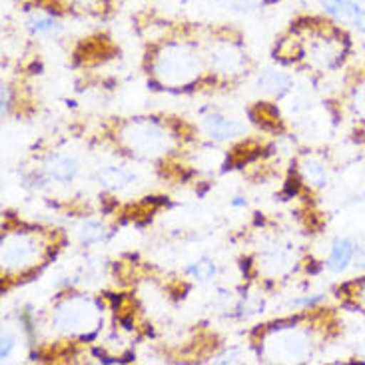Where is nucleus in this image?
Returning <instances> with one entry per match:
<instances>
[{
	"instance_id": "obj_1",
	"label": "nucleus",
	"mask_w": 365,
	"mask_h": 365,
	"mask_svg": "<svg viewBox=\"0 0 365 365\" xmlns=\"http://www.w3.org/2000/svg\"><path fill=\"white\" fill-rule=\"evenodd\" d=\"M44 244L40 236L34 234H9L2 240V267L4 276L9 274H24L26 269L34 267L44 254Z\"/></svg>"
},
{
	"instance_id": "obj_2",
	"label": "nucleus",
	"mask_w": 365,
	"mask_h": 365,
	"mask_svg": "<svg viewBox=\"0 0 365 365\" xmlns=\"http://www.w3.org/2000/svg\"><path fill=\"white\" fill-rule=\"evenodd\" d=\"M156 74L164 84H176V74H180V70L186 74V78L192 82L196 78V72H200L196 62V54L190 52L186 46L180 44H170L160 50V54L156 56Z\"/></svg>"
},
{
	"instance_id": "obj_3",
	"label": "nucleus",
	"mask_w": 365,
	"mask_h": 365,
	"mask_svg": "<svg viewBox=\"0 0 365 365\" xmlns=\"http://www.w3.org/2000/svg\"><path fill=\"white\" fill-rule=\"evenodd\" d=\"M128 148L140 156H158L168 148V134L154 124H130L124 132Z\"/></svg>"
},
{
	"instance_id": "obj_4",
	"label": "nucleus",
	"mask_w": 365,
	"mask_h": 365,
	"mask_svg": "<svg viewBox=\"0 0 365 365\" xmlns=\"http://www.w3.org/2000/svg\"><path fill=\"white\" fill-rule=\"evenodd\" d=\"M56 322H58L60 327L76 334V331L88 329V327L94 329L98 319H96V312L92 309L88 302H84V299H66L58 307Z\"/></svg>"
},
{
	"instance_id": "obj_5",
	"label": "nucleus",
	"mask_w": 365,
	"mask_h": 365,
	"mask_svg": "<svg viewBox=\"0 0 365 365\" xmlns=\"http://www.w3.org/2000/svg\"><path fill=\"white\" fill-rule=\"evenodd\" d=\"M322 9L337 24L351 26L365 36V0H322Z\"/></svg>"
},
{
	"instance_id": "obj_6",
	"label": "nucleus",
	"mask_w": 365,
	"mask_h": 365,
	"mask_svg": "<svg viewBox=\"0 0 365 365\" xmlns=\"http://www.w3.org/2000/svg\"><path fill=\"white\" fill-rule=\"evenodd\" d=\"M356 252L357 247L356 244L349 240V237H339L336 240L331 247H329V256L326 259V267L329 272H334V274H341V272H346L349 264L356 259Z\"/></svg>"
},
{
	"instance_id": "obj_7",
	"label": "nucleus",
	"mask_w": 365,
	"mask_h": 365,
	"mask_svg": "<svg viewBox=\"0 0 365 365\" xmlns=\"http://www.w3.org/2000/svg\"><path fill=\"white\" fill-rule=\"evenodd\" d=\"M206 132L216 140H227L240 136L244 132V126L237 122V120L226 118V116H220V114H212L206 118Z\"/></svg>"
},
{
	"instance_id": "obj_8",
	"label": "nucleus",
	"mask_w": 365,
	"mask_h": 365,
	"mask_svg": "<svg viewBox=\"0 0 365 365\" xmlns=\"http://www.w3.org/2000/svg\"><path fill=\"white\" fill-rule=\"evenodd\" d=\"M44 170L52 180L66 184V182H72L74 176L78 174V164H76V160L66 158V156H52L44 164Z\"/></svg>"
},
{
	"instance_id": "obj_9",
	"label": "nucleus",
	"mask_w": 365,
	"mask_h": 365,
	"mask_svg": "<svg viewBox=\"0 0 365 365\" xmlns=\"http://www.w3.org/2000/svg\"><path fill=\"white\" fill-rule=\"evenodd\" d=\"M302 172H304V178L309 184H314V186H326L327 172L324 164H319L316 160H306L304 166H302Z\"/></svg>"
},
{
	"instance_id": "obj_10",
	"label": "nucleus",
	"mask_w": 365,
	"mask_h": 365,
	"mask_svg": "<svg viewBox=\"0 0 365 365\" xmlns=\"http://www.w3.org/2000/svg\"><path fill=\"white\" fill-rule=\"evenodd\" d=\"M100 182H102L104 186L112 187V190H118V187H124L126 184H128L130 174L128 172H124L122 168H114V166H110V168L100 172Z\"/></svg>"
},
{
	"instance_id": "obj_11",
	"label": "nucleus",
	"mask_w": 365,
	"mask_h": 365,
	"mask_svg": "<svg viewBox=\"0 0 365 365\" xmlns=\"http://www.w3.org/2000/svg\"><path fill=\"white\" fill-rule=\"evenodd\" d=\"M29 26L34 32H52V30L58 29V22L54 20L52 14L38 10V12H34L29 19Z\"/></svg>"
},
{
	"instance_id": "obj_12",
	"label": "nucleus",
	"mask_w": 365,
	"mask_h": 365,
	"mask_svg": "<svg viewBox=\"0 0 365 365\" xmlns=\"http://www.w3.org/2000/svg\"><path fill=\"white\" fill-rule=\"evenodd\" d=\"M216 264L214 262H210V259H200L196 264H192V266L187 267V274L190 276H194L200 282H207V279H212V277L216 276Z\"/></svg>"
},
{
	"instance_id": "obj_13",
	"label": "nucleus",
	"mask_w": 365,
	"mask_h": 365,
	"mask_svg": "<svg viewBox=\"0 0 365 365\" xmlns=\"http://www.w3.org/2000/svg\"><path fill=\"white\" fill-rule=\"evenodd\" d=\"M80 236H82V242H86V244L100 242L104 237V227L98 222H86L82 232H80Z\"/></svg>"
},
{
	"instance_id": "obj_14",
	"label": "nucleus",
	"mask_w": 365,
	"mask_h": 365,
	"mask_svg": "<svg viewBox=\"0 0 365 365\" xmlns=\"http://www.w3.org/2000/svg\"><path fill=\"white\" fill-rule=\"evenodd\" d=\"M64 4L72 10H100L102 0H64Z\"/></svg>"
},
{
	"instance_id": "obj_15",
	"label": "nucleus",
	"mask_w": 365,
	"mask_h": 365,
	"mask_svg": "<svg viewBox=\"0 0 365 365\" xmlns=\"http://www.w3.org/2000/svg\"><path fill=\"white\" fill-rule=\"evenodd\" d=\"M351 287V294L349 296L354 297V302H356V306L364 307L365 309V279H361L359 284H354Z\"/></svg>"
},
{
	"instance_id": "obj_16",
	"label": "nucleus",
	"mask_w": 365,
	"mask_h": 365,
	"mask_svg": "<svg viewBox=\"0 0 365 365\" xmlns=\"http://www.w3.org/2000/svg\"><path fill=\"white\" fill-rule=\"evenodd\" d=\"M12 347H14V337L12 336H2V351H0V356L2 359H6L10 356V351H12Z\"/></svg>"
},
{
	"instance_id": "obj_17",
	"label": "nucleus",
	"mask_w": 365,
	"mask_h": 365,
	"mask_svg": "<svg viewBox=\"0 0 365 365\" xmlns=\"http://www.w3.org/2000/svg\"><path fill=\"white\" fill-rule=\"evenodd\" d=\"M356 264L359 267H364L365 269V246L364 247H357L356 252Z\"/></svg>"
}]
</instances>
